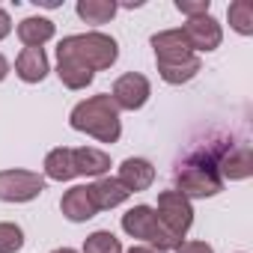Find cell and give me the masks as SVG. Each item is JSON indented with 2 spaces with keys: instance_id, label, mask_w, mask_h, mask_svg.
Here are the masks:
<instances>
[{
  "instance_id": "cell-1",
  "label": "cell",
  "mask_w": 253,
  "mask_h": 253,
  "mask_svg": "<svg viewBox=\"0 0 253 253\" xmlns=\"http://www.w3.org/2000/svg\"><path fill=\"white\" fill-rule=\"evenodd\" d=\"M152 51H155V63H158V75L164 84L182 86L188 81H194L203 69V60L191 51V45L185 42L182 30H161L152 39Z\"/></svg>"
},
{
  "instance_id": "cell-2",
  "label": "cell",
  "mask_w": 253,
  "mask_h": 253,
  "mask_svg": "<svg viewBox=\"0 0 253 253\" xmlns=\"http://www.w3.org/2000/svg\"><path fill=\"white\" fill-rule=\"evenodd\" d=\"M69 125L81 134L95 137L98 143H116L122 137V119H119V110H116V104L107 92L78 101L72 107Z\"/></svg>"
},
{
  "instance_id": "cell-3",
  "label": "cell",
  "mask_w": 253,
  "mask_h": 253,
  "mask_svg": "<svg viewBox=\"0 0 253 253\" xmlns=\"http://www.w3.org/2000/svg\"><path fill=\"white\" fill-rule=\"evenodd\" d=\"M57 54L72 57L75 63H81L84 69H89L95 75V72L110 69L119 60V45H116L113 36L98 33V30H89V33H75V36L60 39Z\"/></svg>"
},
{
  "instance_id": "cell-4",
  "label": "cell",
  "mask_w": 253,
  "mask_h": 253,
  "mask_svg": "<svg viewBox=\"0 0 253 253\" xmlns=\"http://www.w3.org/2000/svg\"><path fill=\"white\" fill-rule=\"evenodd\" d=\"M214 161H217V155H211V152H194L185 164H179L173 191H179L188 200H206V197L220 194L223 179L217 176Z\"/></svg>"
},
{
  "instance_id": "cell-5",
  "label": "cell",
  "mask_w": 253,
  "mask_h": 253,
  "mask_svg": "<svg viewBox=\"0 0 253 253\" xmlns=\"http://www.w3.org/2000/svg\"><path fill=\"white\" fill-rule=\"evenodd\" d=\"M155 217L161 223V229L167 232V238L179 247L194 223V206L188 197H182L179 191H161L158 194V209H155Z\"/></svg>"
},
{
  "instance_id": "cell-6",
  "label": "cell",
  "mask_w": 253,
  "mask_h": 253,
  "mask_svg": "<svg viewBox=\"0 0 253 253\" xmlns=\"http://www.w3.org/2000/svg\"><path fill=\"white\" fill-rule=\"evenodd\" d=\"M122 229L125 235H131L137 241H146L149 247L167 253V250H176V244L167 238V232L161 229L158 217H155V209L152 206H134L122 214Z\"/></svg>"
},
{
  "instance_id": "cell-7",
  "label": "cell",
  "mask_w": 253,
  "mask_h": 253,
  "mask_svg": "<svg viewBox=\"0 0 253 253\" xmlns=\"http://www.w3.org/2000/svg\"><path fill=\"white\" fill-rule=\"evenodd\" d=\"M45 191V176L33 170H0V200L3 203H30Z\"/></svg>"
},
{
  "instance_id": "cell-8",
  "label": "cell",
  "mask_w": 253,
  "mask_h": 253,
  "mask_svg": "<svg viewBox=\"0 0 253 253\" xmlns=\"http://www.w3.org/2000/svg\"><path fill=\"white\" fill-rule=\"evenodd\" d=\"M107 95L113 98L116 110H140L152 95V84L140 72H125V75L116 78V84Z\"/></svg>"
},
{
  "instance_id": "cell-9",
  "label": "cell",
  "mask_w": 253,
  "mask_h": 253,
  "mask_svg": "<svg viewBox=\"0 0 253 253\" xmlns=\"http://www.w3.org/2000/svg\"><path fill=\"white\" fill-rule=\"evenodd\" d=\"M179 30H182V36H185V42L191 45L194 54L214 51V48H220V42H223V30H220V24H217L211 15L188 18V24L179 27Z\"/></svg>"
},
{
  "instance_id": "cell-10",
  "label": "cell",
  "mask_w": 253,
  "mask_h": 253,
  "mask_svg": "<svg viewBox=\"0 0 253 253\" xmlns=\"http://www.w3.org/2000/svg\"><path fill=\"white\" fill-rule=\"evenodd\" d=\"M217 167V176L220 179H229V182H241V179H250L253 176V152L250 146H229L217 155L214 161Z\"/></svg>"
},
{
  "instance_id": "cell-11",
  "label": "cell",
  "mask_w": 253,
  "mask_h": 253,
  "mask_svg": "<svg viewBox=\"0 0 253 253\" xmlns=\"http://www.w3.org/2000/svg\"><path fill=\"white\" fill-rule=\"evenodd\" d=\"M60 211H63V217L72 220V223H86L89 217H95L98 209H95V203H92V197H89V185H75V188H69V191L63 194V200H60Z\"/></svg>"
},
{
  "instance_id": "cell-12",
  "label": "cell",
  "mask_w": 253,
  "mask_h": 253,
  "mask_svg": "<svg viewBox=\"0 0 253 253\" xmlns=\"http://www.w3.org/2000/svg\"><path fill=\"white\" fill-rule=\"evenodd\" d=\"M119 185L128 191V194H140V191H149L152 182H155V167L146 161V158H125L119 164Z\"/></svg>"
},
{
  "instance_id": "cell-13",
  "label": "cell",
  "mask_w": 253,
  "mask_h": 253,
  "mask_svg": "<svg viewBox=\"0 0 253 253\" xmlns=\"http://www.w3.org/2000/svg\"><path fill=\"white\" fill-rule=\"evenodd\" d=\"M51 66H48V54L45 48H24L15 60V75L24 84H42L48 78Z\"/></svg>"
},
{
  "instance_id": "cell-14",
  "label": "cell",
  "mask_w": 253,
  "mask_h": 253,
  "mask_svg": "<svg viewBox=\"0 0 253 253\" xmlns=\"http://www.w3.org/2000/svg\"><path fill=\"white\" fill-rule=\"evenodd\" d=\"M89 197H92V203H95L98 211H110V209L122 206L131 194L119 185V179H113V176H101V179H95V182L89 185Z\"/></svg>"
},
{
  "instance_id": "cell-15",
  "label": "cell",
  "mask_w": 253,
  "mask_h": 253,
  "mask_svg": "<svg viewBox=\"0 0 253 253\" xmlns=\"http://www.w3.org/2000/svg\"><path fill=\"white\" fill-rule=\"evenodd\" d=\"M72 161H75V173L78 176H92V179H101L107 170H110V155L95 149V146H81V149H72Z\"/></svg>"
},
{
  "instance_id": "cell-16",
  "label": "cell",
  "mask_w": 253,
  "mask_h": 253,
  "mask_svg": "<svg viewBox=\"0 0 253 253\" xmlns=\"http://www.w3.org/2000/svg\"><path fill=\"white\" fill-rule=\"evenodd\" d=\"M57 33L54 21L51 18H42V15H30L18 24V39L24 42V48H42L45 42H51Z\"/></svg>"
},
{
  "instance_id": "cell-17",
  "label": "cell",
  "mask_w": 253,
  "mask_h": 253,
  "mask_svg": "<svg viewBox=\"0 0 253 253\" xmlns=\"http://www.w3.org/2000/svg\"><path fill=\"white\" fill-rule=\"evenodd\" d=\"M75 173V161H72V149L69 146H57L45 155V179L51 182H72Z\"/></svg>"
},
{
  "instance_id": "cell-18",
  "label": "cell",
  "mask_w": 253,
  "mask_h": 253,
  "mask_svg": "<svg viewBox=\"0 0 253 253\" xmlns=\"http://www.w3.org/2000/svg\"><path fill=\"white\" fill-rule=\"evenodd\" d=\"M57 78H60L63 86H69V89H86L95 75H92L89 69H84L81 63H75L72 57L57 54Z\"/></svg>"
},
{
  "instance_id": "cell-19",
  "label": "cell",
  "mask_w": 253,
  "mask_h": 253,
  "mask_svg": "<svg viewBox=\"0 0 253 253\" xmlns=\"http://www.w3.org/2000/svg\"><path fill=\"white\" fill-rule=\"evenodd\" d=\"M78 18L84 24H107L116 15V3L113 0H78Z\"/></svg>"
},
{
  "instance_id": "cell-20",
  "label": "cell",
  "mask_w": 253,
  "mask_h": 253,
  "mask_svg": "<svg viewBox=\"0 0 253 253\" xmlns=\"http://www.w3.org/2000/svg\"><path fill=\"white\" fill-rule=\"evenodd\" d=\"M226 18H229V27L241 36H250L253 33V3L250 0H235L226 9Z\"/></svg>"
},
{
  "instance_id": "cell-21",
  "label": "cell",
  "mask_w": 253,
  "mask_h": 253,
  "mask_svg": "<svg viewBox=\"0 0 253 253\" xmlns=\"http://www.w3.org/2000/svg\"><path fill=\"white\" fill-rule=\"evenodd\" d=\"M81 253H122V244H119V238L110 229H98V232L86 235Z\"/></svg>"
},
{
  "instance_id": "cell-22",
  "label": "cell",
  "mask_w": 253,
  "mask_h": 253,
  "mask_svg": "<svg viewBox=\"0 0 253 253\" xmlns=\"http://www.w3.org/2000/svg\"><path fill=\"white\" fill-rule=\"evenodd\" d=\"M24 247V229L12 220L0 223V253H18Z\"/></svg>"
},
{
  "instance_id": "cell-23",
  "label": "cell",
  "mask_w": 253,
  "mask_h": 253,
  "mask_svg": "<svg viewBox=\"0 0 253 253\" xmlns=\"http://www.w3.org/2000/svg\"><path fill=\"white\" fill-rule=\"evenodd\" d=\"M176 9L188 18H200V15H209L211 0H176Z\"/></svg>"
},
{
  "instance_id": "cell-24",
  "label": "cell",
  "mask_w": 253,
  "mask_h": 253,
  "mask_svg": "<svg viewBox=\"0 0 253 253\" xmlns=\"http://www.w3.org/2000/svg\"><path fill=\"white\" fill-rule=\"evenodd\" d=\"M176 253H214V247L209 241H182Z\"/></svg>"
},
{
  "instance_id": "cell-25",
  "label": "cell",
  "mask_w": 253,
  "mask_h": 253,
  "mask_svg": "<svg viewBox=\"0 0 253 253\" xmlns=\"http://www.w3.org/2000/svg\"><path fill=\"white\" fill-rule=\"evenodd\" d=\"M9 33H12V18H9V12L3 6H0V42H3Z\"/></svg>"
},
{
  "instance_id": "cell-26",
  "label": "cell",
  "mask_w": 253,
  "mask_h": 253,
  "mask_svg": "<svg viewBox=\"0 0 253 253\" xmlns=\"http://www.w3.org/2000/svg\"><path fill=\"white\" fill-rule=\"evenodd\" d=\"M122 253H161V250H155V247H149V244H134V247H128V250H122Z\"/></svg>"
},
{
  "instance_id": "cell-27",
  "label": "cell",
  "mask_w": 253,
  "mask_h": 253,
  "mask_svg": "<svg viewBox=\"0 0 253 253\" xmlns=\"http://www.w3.org/2000/svg\"><path fill=\"white\" fill-rule=\"evenodd\" d=\"M6 75H9V63H6V57H3V54H0V81H3Z\"/></svg>"
},
{
  "instance_id": "cell-28",
  "label": "cell",
  "mask_w": 253,
  "mask_h": 253,
  "mask_svg": "<svg viewBox=\"0 0 253 253\" xmlns=\"http://www.w3.org/2000/svg\"><path fill=\"white\" fill-rule=\"evenodd\" d=\"M51 253H78V250H72V247H57V250H51Z\"/></svg>"
}]
</instances>
